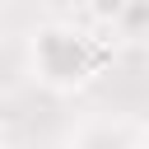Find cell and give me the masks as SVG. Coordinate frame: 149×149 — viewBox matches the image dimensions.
Listing matches in <instances>:
<instances>
[{
  "label": "cell",
  "instance_id": "3957f363",
  "mask_svg": "<svg viewBox=\"0 0 149 149\" xmlns=\"http://www.w3.org/2000/svg\"><path fill=\"white\" fill-rule=\"evenodd\" d=\"M135 149H149V135H144V140H140V144H135Z\"/></svg>",
  "mask_w": 149,
  "mask_h": 149
},
{
  "label": "cell",
  "instance_id": "6da1fadb",
  "mask_svg": "<svg viewBox=\"0 0 149 149\" xmlns=\"http://www.w3.org/2000/svg\"><path fill=\"white\" fill-rule=\"evenodd\" d=\"M107 65V42L74 23H42L28 37V70L51 93H74Z\"/></svg>",
  "mask_w": 149,
  "mask_h": 149
},
{
  "label": "cell",
  "instance_id": "7a4b0ae2",
  "mask_svg": "<svg viewBox=\"0 0 149 149\" xmlns=\"http://www.w3.org/2000/svg\"><path fill=\"white\" fill-rule=\"evenodd\" d=\"M126 9H130V0H84V14H88V23H98V28H112V33H116V23L126 19Z\"/></svg>",
  "mask_w": 149,
  "mask_h": 149
},
{
  "label": "cell",
  "instance_id": "277c9868",
  "mask_svg": "<svg viewBox=\"0 0 149 149\" xmlns=\"http://www.w3.org/2000/svg\"><path fill=\"white\" fill-rule=\"evenodd\" d=\"M0 121H5V98H0Z\"/></svg>",
  "mask_w": 149,
  "mask_h": 149
},
{
  "label": "cell",
  "instance_id": "5b68a950",
  "mask_svg": "<svg viewBox=\"0 0 149 149\" xmlns=\"http://www.w3.org/2000/svg\"><path fill=\"white\" fill-rule=\"evenodd\" d=\"M0 5H5V0H0Z\"/></svg>",
  "mask_w": 149,
  "mask_h": 149
}]
</instances>
